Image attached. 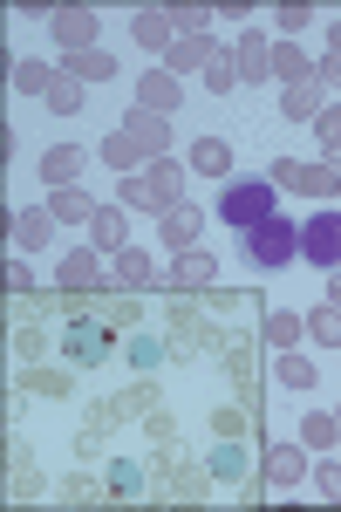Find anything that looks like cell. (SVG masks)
<instances>
[{"instance_id":"8","label":"cell","mask_w":341,"mask_h":512,"mask_svg":"<svg viewBox=\"0 0 341 512\" xmlns=\"http://www.w3.org/2000/svg\"><path fill=\"white\" fill-rule=\"evenodd\" d=\"M307 478V444H273L266 451V485L273 492H287V485H301Z\"/></svg>"},{"instance_id":"33","label":"cell","mask_w":341,"mask_h":512,"mask_svg":"<svg viewBox=\"0 0 341 512\" xmlns=\"http://www.w3.org/2000/svg\"><path fill=\"white\" fill-rule=\"evenodd\" d=\"M314 123H321V144H328V151H341V103H328Z\"/></svg>"},{"instance_id":"20","label":"cell","mask_w":341,"mask_h":512,"mask_svg":"<svg viewBox=\"0 0 341 512\" xmlns=\"http://www.w3.org/2000/svg\"><path fill=\"white\" fill-rule=\"evenodd\" d=\"M273 76H287V89H294V82H307V76H314V62H307V55L294 48V41H273Z\"/></svg>"},{"instance_id":"39","label":"cell","mask_w":341,"mask_h":512,"mask_svg":"<svg viewBox=\"0 0 341 512\" xmlns=\"http://www.w3.org/2000/svg\"><path fill=\"white\" fill-rule=\"evenodd\" d=\"M335 171H341V151H335Z\"/></svg>"},{"instance_id":"25","label":"cell","mask_w":341,"mask_h":512,"mask_svg":"<svg viewBox=\"0 0 341 512\" xmlns=\"http://www.w3.org/2000/svg\"><path fill=\"white\" fill-rule=\"evenodd\" d=\"M82 103H89V96H82V82H76V76H55V89H48V110H55V117H76Z\"/></svg>"},{"instance_id":"13","label":"cell","mask_w":341,"mask_h":512,"mask_svg":"<svg viewBox=\"0 0 341 512\" xmlns=\"http://www.w3.org/2000/svg\"><path fill=\"white\" fill-rule=\"evenodd\" d=\"M130 28H137V41H144V48H157V55H164V48L178 41V14H164V7H144Z\"/></svg>"},{"instance_id":"22","label":"cell","mask_w":341,"mask_h":512,"mask_svg":"<svg viewBox=\"0 0 341 512\" xmlns=\"http://www.w3.org/2000/svg\"><path fill=\"white\" fill-rule=\"evenodd\" d=\"M341 437V417H328V410H314V417H301V444L307 451H328Z\"/></svg>"},{"instance_id":"9","label":"cell","mask_w":341,"mask_h":512,"mask_svg":"<svg viewBox=\"0 0 341 512\" xmlns=\"http://www.w3.org/2000/svg\"><path fill=\"white\" fill-rule=\"evenodd\" d=\"M116 130H123V137H137L151 158H164V151H171V123L157 117V110H130V117L116 123Z\"/></svg>"},{"instance_id":"4","label":"cell","mask_w":341,"mask_h":512,"mask_svg":"<svg viewBox=\"0 0 341 512\" xmlns=\"http://www.w3.org/2000/svg\"><path fill=\"white\" fill-rule=\"evenodd\" d=\"M301 260H314L321 274L341 267V212H314V219L301 226Z\"/></svg>"},{"instance_id":"31","label":"cell","mask_w":341,"mask_h":512,"mask_svg":"<svg viewBox=\"0 0 341 512\" xmlns=\"http://www.w3.org/2000/svg\"><path fill=\"white\" fill-rule=\"evenodd\" d=\"M280 383H287V390H314V362L287 355V362H280Z\"/></svg>"},{"instance_id":"26","label":"cell","mask_w":341,"mask_h":512,"mask_svg":"<svg viewBox=\"0 0 341 512\" xmlns=\"http://www.w3.org/2000/svg\"><path fill=\"white\" fill-rule=\"evenodd\" d=\"M89 233H96V246H110V253H123V212H116V205H103V212L89 219Z\"/></svg>"},{"instance_id":"21","label":"cell","mask_w":341,"mask_h":512,"mask_svg":"<svg viewBox=\"0 0 341 512\" xmlns=\"http://www.w3.org/2000/svg\"><path fill=\"white\" fill-rule=\"evenodd\" d=\"M55 226H62L55 212H21V219H14V239H21V246H48Z\"/></svg>"},{"instance_id":"5","label":"cell","mask_w":341,"mask_h":512,"mask_svg":"<svg viewBox=\"0 0 341 512\" xmlns=\"http://www.w3.org/2000/svg\"><path fill=\"white\" fill-rule=\"evenodd\" d=\"M273 185H287V192H307V198H335L341 192V171L335 164H273Z\"/></svg>"},{"instance_id":"14","label":"cell","mask_w":341,"mask_h":512,"mask_svg":"<svg viewBox=\"0 0 341 512\" xmlns=\"http://www.w3.org/2000/svg\"><path fill=\"white\" fill-rule=\"evenodd\" d=\"M280 110H287V117H294V123L321 117V110H328V89H321V82L307 76V82H294V89H287V96H280Z\"/></svg>"},{"instance_id":"37","label":"cell","mask_w":341,"mask_h":512,"mask_svg":"<svg viewBox=\"0 0 341 512\" xmlns=\"http://www.w3.org/2000/svg\"><path fill=\"white\" fill-rule=\"evenodd\" d=\"M328 308H341V267L328 274Z\"/></svg>"},{"instance_id":"15","label":"cell","mask_w":341,"mask_h":512,"mask_svg":"<svg viewBox=\"0 0 341 512\" xmlns=\"http://www.w3.org/2000/svg\"><path fill=\"white\" fill-rule=\"evenodd\" d=\"M144 158H151V151H144L137 137H123V130H110V137H103V164H110L116 178H130V171H137Z\"/></svg>"},{"instance_id":"30","label":"cell","mask_w":341,"mask_h":512,"mask_svg":"<svg viewBox=\"0 0 341 512\" xmlns=\"http://www.w3.org/2000/svg\"><path fill=\"white\" fill-rule=\"evenodd\" d=\"M301 328H307L301 315H266V342H273V349H287V342H294Z\"/></svg>"},{"instance_id":"34","label":"cell","mask_w":341,"mask_h":512,"mask_svg":"<svg viewBox=\"0 0 341 512\" xmlns=\"http://www.w3.org/2000/svg\"><path fill=\"white\" fill-rule=\"evenodd\" d=\"M205 82H212V89H232V82H239V69H232V55H219V62L205 69Z\"/></svg>"},{"instance_id":"2","label":"cell","mask_w":341,"mask_h":512,"mask_svg":"<svg viewBox=\"0 0 341 512\" xmlns=\"http://www.w3.org/2000/svg\"><path fill=\"white\" fill-rule=\"evenodd\" d=\"M219 219L239 226V233H253L260 219H273V178H232L226 198H219Z\"/></svg>"},{"instance_id":"11","label":"cell","mask_w":341,"mask_h":512,"mask_svg":"<svg viewBox=\"0 0 341 512\" xmlns=\"http://www.w3.org/2000/svg\"><path fill=\"white\" fill-rule=\"evenodd\" d=\"M232 69H239V82H260V76H273V48H266L260 35L232 41Z\"/></svg>"},{"instance_id":"7","label":"cell","mask_w":341,"mask_h":512,"mask_svg":"<svg viewBox=\"0 0 341 512\" xmlns=\"http://www.w3.org/2000/svg\"><path fill=\"white\" fill-rule=\"evenodd\" d=\"M185 103V82L171 76V69H151V76L137 82V110H157V117H171Z\"/></svg>"},{"instance_id":"23","label":"cell","mask_w":341,"mask_h":512,"mask_svg":"<svg viewBox=\"0 0 341 512\" xmlns=\"http://www.w3.org/2000/svg\"><path fill=\"white\" fill-rule=\"evenodd\" d=\"M110 69H116V62L103 55V48H76V55H69V76H76V82H103Z\"/></svg>"},{"instance_id":"3","label":"cell","mask_w":341,"mask_h":512,"mask_svg":"<svg viewBox=\"0 0 341 512\" xmlns=\"http://www.w3.org/2000/svg\"><path fill=\"white\" fill-rule=\"evenodd\" d=\"M294 253H301V226H287V212H273L246 233V260H260V267H287Z\"/></svg>"},{"instance_id":"18","label":"cell","mask_w":341,"mask_h":512,"mask_svg":"<svg viewBox=\"0 0 341 512\" xmlns=\"http://www.w3.org/2000/svg\"><path fill=\"white\" fill-rule=\"evenodd\" d=\"M82 158H89V151H76V144H62V151H48V158H41V178H48V185L62 192V185H76Z\"/></svg>"},{"instance_id":"6","label":"cell","mask_w":341,"mask_h":512,"mask_svg":"<svg viewBox=\"0 0 341 512\" xmlns=\"http://www.w3.org/2000/svg\"><path fill=\"white\" fill-rule=\"evenodd\" d=\"M212 62H219V41L212 35H178L171 48H164V69H171L178 82H185V69H212Z\"/></svg>"},{"instance_id":"10","label":"cell","mask_w":341,"mask_h":512,"mask_svg":"<svg viewBox=\"0 0 341 512\" xmlns=\"http://www.w3.org/2000/svg\"><path fill=\"white\" fill-rule=\"evenodd\" d=\"M48 28H55V41L76 55V48H89V41H96V14H89V7H62Z\"/></svg>"},{"instance_id":"29","label":"cell","mask_w":341,"mask_h":512,"mask_svg":"<svg viewBox=\"0 0 341 512\" xmlns=\"http://www.w3.org/2000/svg\"><path fill=\"white\" fill-rule=\"evenodd\" d=\"M307 335H314V342H328V349H341V308H321V315H307Z\"/></svg>"},{"instance_id":"16","label":"cell","mask_w":341,"mask_h":512,"mask_svg":"<svg viewBox=\"0 0 341 512\" xmlns=\"http://www.w3.org/2000/svg\"><path fill=\"white\" fill-rule=\"evenodd\" d=\"M198 226H205V219H198L191 205H171V212H164V246H171V253H191V246H198Z\"/></svg>"},{"instance_id":"32","label":"cell","mask_w":341,"mask_h":512,"mask_svg":"<svg viewBox=\"0 0 341 512\" xmlns=\"http://www.w3.org/2000/svg\"><path fill=\"white\" fill-rule=\"evenodd\" d=\"M314 82H321V89H341V48H328V55L314 62Z\"/></svg>"},{"instance_id":"1","label":"cell","mask_w":341,"mask_h":512,"mask_svg":"<svg viewBox=\"0 0 341 512\" xmlns=\"http://www.w3.org/2000/svg\"><path fill=\"white\" fill-rule=\"evenodd\" d=\"M123 205H137V212H171V205H185V171L171 158L151 164V178H123Z\"/></svg>"},{"instance_id":"36","label":"cell","mask_w":341,"mask_h":512,"mask_svg":"<svg viewBox=\"0 0 341 512\" xmlns=\"http://www.w3.org/2000/svg\"><path fill=\"white\" fill-rule=\"evenodd\" d=\"M314 485H321V499H341V465H321Z\"/></svg>"},{"instance_id":"28","label":"cell","mask_w":341,"mask_h":512,"mask_svg":"<svg viewBox=\"0 0 341 512\" xmlns=\"http://www.w3.org/2000/svg\"><path fill=\"white\" fill-rule=\"evenodd\" d=\"M14 89H21V96H48V89H55V69H48V62H21V69H14Z\"/></svg>"},{"instance_id":"17","label":"cell","mask_w":341,"mask_h":512,"mask_svg":"<svg viewBox=\"0 0 341 512\" xmlns=\"http://www.w3.org/2000/svg\"><path fill=\"white\" fill-rule=\"evenodd\" d=\"M191 171L226 178V171H232V144H226V137H198V144H191Z\"/></svg>"},{"instance_id":"27","label":"cell","mask_w":341,"mask_h":512,"mask_svg":"<svg viewBox=\"0 0 341 512\" xmlns=\"http://www.w3.org/2000/svg\"><path fill=\"white\" fill-rule=\"evenodd\" d=\"M96 280H103L96 253H69V260H62V287H96Z\"/></svg>"},{"instance_id":"19","label":"cell","mask_w":341,"mask_h":512,"mask_svg":"<svg viewBox=\"0 0 341 512\" xmlns=\"http://www.w3.org/2000/svg\"><path fill=\"white\" fill-rule=\"evenodd\" d=\"M110 274H116V287H151V280H157V267L144 260V253H137V246H123V253H116V267H110Z\"/></svg>"},{"instance_id":"38","label":"cell","mask_w":341,"mask_h":512,"mask_svg":"<svg viewBox=\"0 0 341 512\" xmlns=\"http://www.w3.org/2000/svg\"><path fill=\"white\" fill-rule=\"evenodd\" d=\"M335 48H341V21H335Z\"/></svg>"},{"instance_id":"24","label":"cell","mask_w":341,"mask_h":512,"mask_svg":"<svg viewBox=\"0 0 341 512\" xmlns=\"http://www.w3.org/2000/svg\"><path fill=\"white\" fill-rule=\"evenodd\" d=\"M212 274H219V267H212V253H198V246H191L171 280H178V287H212Z\"/></svg>"},{"instance_id":"12","label":"cell","mask_w":341,"mask_h":512,"mask_svg":"<svg viewBox=\"0 0 341 512\" xmlns=\"http://www.w3.org/2000/svg\"><path fill=\"white\" fill-rule=\"evenodd\" d=\"M48 212H55V219H62V226H89V219H96V212H103V205H96V198L82 192V185H62V192L48 198Z\"/></svg>"},{"instance_id":"35","label":"cell","mask_w":341,"mask_h":512,"mask_svg":"<svg viewBox=\"0 0 341 512\" xmlns=\"http://www.w3.org/2000/svg\"><path fill=\"white\" fill-rule=\"evenodd\" d=\"M205 21H212L205 7H178V35H205Z\"/></svg>"}]
</instances>
